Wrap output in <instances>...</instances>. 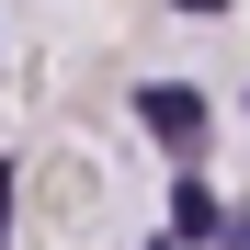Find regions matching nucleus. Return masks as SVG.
<instances>
[{
    "label": "nucleus",
    "instance_id": "f257e3e1",
    "mask_svg": "<svg viewBox=\"0 0 250 250\" xmlns=\"http://www.w3.org/2000/svg\"><path fill=\"white\" fill-rule=\"evenodd\" d=\"M137 114H148V137H159V148H193V137H205V91H193V80H148Z\"/></svg>",
    "mask_w": 250,
    "mask_h": 250
},
{
    "label": "nucleus",
    "instance_id": "20e7f679",
    "mask_svg": "<svg viewBox=\"0 0 250 250\" xmlns=\"http://www.w3.org/2000/svg\"><path fill=\"white\" fill-rule=\"evenodd\" d=\"M182 12H228V0H182Z\"/></svg>",
    "mask_w": 250,
    "mask_h": 250
},
{
    "label": "nucleus",
    "instance_id": "f03ea898",
    "mask_svg": "<svg viewBox=\"0 0 250 250\" xmlns=\"http://www.w3.org/2000/svg\"><path fill=\"white\" fill-rule=\"evenodd\" d=\"M216 228H228V205L205 182H171V239H216Z\"/></svg>",
    "mask_w": 250,
    "mask_h": 250
},
{
    "label": "nucleus",
    "instance_id": "39448f33",
    "mask_svg": "<svg viewBox=\"0 0 250 250\" xmlns=\"http://www.w3.org/2000/svg\"><path fill=\"white\" fill-rule=\"evenodd\" d=\"M239 103H250V91H239Z\"/></svg>",
    "mask_w": 250,
    "mask_h": 250
},
{
    "label": "nucleus",
    "instance_id": "7ed1b4c3",
    "mask_svg": "<svg viewBox=\"0 0 250 250\" xmlns=\"http://www.w3.org/2000/svg\"><path fill=\"white\" fill-rule=\"evenodd\" d=\"M0 239H12V171H0Z\"/></svg>",
    "mask_w": 250,
    "mask_h": 250
}]
</instances>
